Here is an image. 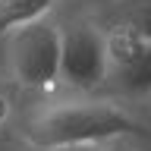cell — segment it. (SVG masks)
<instances>
[{
	"instance_id": "4",
	"label": "cell",
	"mask_w": 151,
	"mask_h": 151,
	"mask_svg": "<svg viewBox=\"0 0 151 151\" xmlns=\"http://www.w3.org/2000/svg\"><path fill=\"white\" fill-rule=\"evenodd\" d=\"M107 88L120 98L151 94V41L123 28H107Z\"/></svg>"
},
{
	"instance_id": "8",
	"label": "cell",
	"mask_w": 151,
	"mask_h": 151,
	"mask_svg": "<svg viewBox=\"0 0 151 151\" xmlns=\"http://www.w3.org/2000/svg\"><path fill=\"white\" fill-rule=\"evenodd\" d=\"M47 151H101V145H63V148H47Z\"/></svg>"
},
{
	"instance_id": "5",
	"label": "cell",
	"mask_w": 151,
	"mask_h": 151,
	"mask_svg": "<svg viewBox=\"0 0 151 151\" xmlns=\"http://www.w3.org/2000/svg\"><path fill=\"white\" fill-rule=\"evenodd\" d=\"M98 22L104 28H123L151 41V0H113L101 6Z\"/></svg>"
},
{
	"instance_id": "6",
	"label": "cell",
	"mask_w": 151,
	"mask_h": 151,
	"mask_svg": "<svg viewBox=\"0 0 151 151\" xmlns=\"http://www.w3.org/2000/svg\"><path fill=\"white\" fill-rule=\"evenodd\" d=\"M57 0H0V35L25 25L32 19H44Z\"/></svg>"
},
{
	"instance_id": "3",
	"label": "cell",
	"mask_w": 151,
	"mask_h": 151,
	"mask_svg": "<svg viewBox=\"0 0 151 151\" xmlns=\"http://www.w3.org/2000/svg\"><path fill=\"white\" fill-rule=\"evenodd\" d=\"M60 82L76 91H94L107 82V28L98 19H76L63 25Z\"/></svg>"
},
{
	"instance_id": "10",
	"label": "cell",
	"mask_w": 151,
	"mask_h": 151,
	"mask_svg": "<svg viewBox=\"0 0 151 151\" xmlns=\"http://www.w3.org/2000/svg\"><path fill=\"white\" fill-rule=\"evenodd\" d=\"M145 101H148V110H151V94H148V98H145Z\"/></svg>"
},
{
	"instance_id": "2",
	"label": "cell",
	"mask_w": 151,
	"mask_h": 151,
	"mask_svg": "<svg viewBox=\"0 0 151 151\" xmlns=\"http://www.w3.org/2000/svg\"><path fill=\"white\" fill-rule=\"evenodd\" d=\"M60 44L63 25L50 19H32L6 35L9 73L25 88H50L60 82Z\"/></svg>"
},
{
	"instance_id": "1",
	"label": "cell",
	"mask_w": 151,
	"mask_h": 151,
	"mask_svg": "<svg viewBox=\"0 0 151 151\" xmlns=\"http://www.w3.org/2000/svg\"><path fill=\"white\" fill-rule=\"evenodd\" d=\"M139 123L129 110L107 98H73V101L41 104L25 116V139L35 148H63V145H104L135 132Z\"/></svg>"
},
{
	"instance_id": "9",
	"label": "cell",
	"mask_w": 151,
	"mask_h": 151,
	"mask_svg": "<svg viewBox=\"0 0 151 151\" xmlns=\"http://www.w3.org/2000/svg\"><path fill=\"white\" fill-rule=\"evenodd\" d=\"M85 3H91V6L101 9V6H107V3H113V0H85Z\"/></svg>"
},
{
	"instance_id": "7",
	"label": "cell",
	"mask_w": 151,
	"mask_h": 151,
	"mask_svg": "<svg viewBox=\"0 0 151 151\" xmlns=\"http://www.w3.org/2000/svg\"><path fill=\"white\" fill-rule=\"evenodd\" d=\"M101 151H139V148H135V145H129V142H126V139L120 135V139L104 142V145H101Z\"/></svg>"
}]
</instances>
